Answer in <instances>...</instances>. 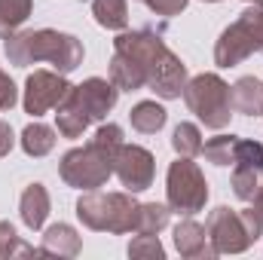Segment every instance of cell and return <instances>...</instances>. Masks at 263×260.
<instances>
[{
    "label": "cell",
    "mask_w": 263,
    "mask_h": 260,
    "mask_svg": "<svg viewBox=\"0 0 263 260\" xmlns=\"http://www.w3.org/2000/svg\"><path fill=\"white\" fill-rule=\"evenodd\" d=\"M245 3H263V0H245Z\"/></svg>",
    "instance_id": "cell-34"
},
{
    "label": "cell",
    "mask_w": 263,
    "mask_h": 260,
    "mask_svg": "<svg viewBox=\"0 0 263 260\" xmlns=\"http://www.w3.org/2000/svg\"><path fill=\"white\" fill-rule=\"evenodd\" d=\"M123 141L126 138L117 123H101L89 144L70 147L59 159V178L73 190H101L114 175V159Z\"/></svg>",
    "instance_id": "cell-2"
},
{
    "label": "cell",
    "mask_w": 263,
    "mask_h": 260,
    "mask_svg": "<svg viewBox=\"0 0 263 260\" xmlns=\"http://www.w3.org/2000/svg\"><path fill=\"white\" fill-rule=\"evenodd\" d=\"M202 3H220V0H202Z\"/></svg>",
    "instance_id": "cell-33"
},
{
    "label": "cell",
    "mask_w": 263,
    "mask_h": 260,
    "mask_svg": "<svg viewBox=\"0 0 263 260\" xmlns=\"http://www.w3.org/2000/svg\"><path fill=\"white\" fill-rule=\"evenodd\" d=\"M260 117H263V114H260Z\"/></svg>",
    "instance_id": "cell-36"
},
{
    "label": "cell",
    "mask_w": 263,
    "mask_h": 260,
    "mask_svg": "<svg viewBox=\"0 0 263 260\" xmlns=\"http://www.w3.org/2000/svg\"><path fill=\"white\" fill-rule=\"evenodd\" d=\"M138 3H144V0H138Z\"/></svg>",
    "instance_id": "cell-35"
},
{
    "label": "cell",
    "mask_w": 263,
    "mask_h": 260,
    "mask_svg": "<svg viewBox=\"0 0 263 260\" xmlns=\"http://www.w3.org/2000/svg\"><path fill=\"white\" fill-rule=\"evenodd\" d=\"M49 211H52V199H49V190L40 181H34V184H28L22 190V196H18V217H22V224L28 230H34V233L43 230Z\"/></svg>",
    "instance_id": "cell-13"
},
{
    "label": "cell",
    "mask_w": 263,
    "mask_h": 260,
    "mask_svg": "<svg viewBox=\"0 0 263 260\" xmlns=\"http://www.w3.org/2000/svg\"><path fill=\"white\" fill-rule=\"evenodd\" d=\"M230 187H233V193L239 196L242 202H251L257 196V190L263 187V165H245V162L233 165Z\"/></svg>",
    "instance_id": "cell-24"
},
{
    "label": "cell",
    "mask_w": 263,
    "mask_h": 260,
    "mask_svg": "<svg viewBox=\"0 0 263 260\" xmlns=\"http://www.w3.org/2000/svg\"><path fill=\"white\" fill-rule=\"evenodd\" d=\"M129 123H132V129L141 132V135H156L168 123V110L159 101H138L129 110Z\"/></svg>",
    "instance_id": "cell-19"
},
{
    "label": "cell",
    "mask_w": 263,
    "mask_h": 260,
    "mask_svg": "<svg viewBox=\"0 0 263 260\" xmlns=\"http://www.w3.org/2000/svg\"><path fill=\"white\" fill-rule=\"evenodd\" d=\"M172 220V208L168 202H141L138 205V220H135V233H162ZM132 233V236H135Z\"/></svg>",
    "instance_id": "cell-22"
},
{
    "label": "cell",
    "mask_w": 263,
    "mask_h": 260,
    "mask_svg": "<svg viewBox=\"0 0 263 260\" xmlns=\"http://www.w3.org/2000/svg\"><path fill=\"white\" fill-rule=\"evenodd\" d=\"M92 15L107 31H126L129 25V0H92Z\"/></svg>",
    "instance_id": "cell-21"
},
{
    "label": "cell",
    "mask_w": 263,
    "mask_h": 260,
    "mask_svg": "<svg viewBox=\"0 0 263 260\" xmlns=\"http://www.w3.org/2000/svg\"><path fill=\"white\" fill-rule=\"evenodd\" d=\"M126 251H129V257H156V260L165 257V248H162L156 233H135V239L129 242Z\"/></svg>",
    "instance_id": "cell-28"
},
{
    "label": "cell",
    "mask_w": 263,
    "mask_h": 260,
    "mask_svg": "<svg viewBox=\"0 0 263 260\" xmlns=\"http://www.w3.org/2000/svg\"><path fill=\"white\" fill-rule=\"evenodd\" d=\"M3 52L6 62L12 67H28L49 62L59 73H73L83 65L86 49L83 40L67 34V31H55V28H37V31H15L3 40Z\"/></svg>",
    "instance_id": "cell-3"
},
{
    "label": "cell",
    "mask_w": 263,
    "mask_h": 260,
    "mask_svg": "<svg viewBox=\"0 0 263 260\" xmlns=\"http://www.w3.org/2000/svg\"><path fill=\"white\" fill-rule=\"evenodd\" d=\"M233 114L242 117H260L263 114V80L257 77H239L233 86Z\"/></svg>",
    "instance_id": "cell-14"
},
{
    "label": "cell",
    "mask_w": 263,
    "mask_h": 260,
    "mask_svg": "<svg viewBox=\"0 0 263 260\" xmlns=\"http://www.w3.org/2000/svg\"><path fill=\"white\" fill-rule=\"evenodd\" d=\"M165 202L172 214L193 217L208 202V181L190 156H178L165 172Z\"/></svg>",
    "instance_id": "cell-7"
},
{
    "label": "cell",
    "mask_w": 263,
    "mask_h": 260,
    "mask_svg": "<svg viewBox=\"0 0 263 260\" xmlns=\"http://www.w3.org/2000/svg\"><path fill=\"white\" fill-rule=\"evenodd\" d=\"M73 92V89H70ZM59 114H55V129L62 138H70V141H77V138H83V132L92 126V120L86 117V110L73 101V95H67L65 101L55 107Z\"/></svg>",
    "instance_id": "cell-18"
},
{
    "label": "cell",
    "mask_w": 263,
    "mask_h": 260,
    "mask_svg": "<svg viewBox=\"0 0 263 260\" xmlns=\"http://www.w3.org/2000/svg\"><path fill=\"white\" fill-rule=\"evenodd\" d=\"M70 89L73 86L65 80V73H59V70H34L25 80L22 107H25V114H31L37 120V117L55 110L67 95H70Z\"/></svg>",
    "instance_id": "cell-8"
},
{
    "label": "cell",
    "mask_w": 263,
    "mask_h": 260,
    "mask_svg": "<svg viewBox=\"0 0 263 260\" xmlns=\"http://www.w3.org/2000/svg\"><path fill=\"white\" fill-rule=\"evenodd\" d=\"M114 49L126 52L135 59V65L141 67L147 89L162 98V101H175L184 95V86L190 80L187 65L181 62L178 52L168 49V43L162 40V34L150 31V28H138V31H120L114 40Z\"/></svg>",
    "instance_id": "cell-1"
},
{
    "label": "cell",
    "mask_w": 263,
    "mask_h": 260,
    "mask_svg": "<svg viewBox=\"0 0 263 260\" xmlns=\"http://www.w3.org/2000/svg\"><path fill=\"white\" fill-rule=\"evenodd\" d=\"M31 254H43V248H34V245L22 242V236L15 233L12 224L9 220H0V260L31 257Z\"/></svg>",
    "instance_id": "cell-26"
},
{
    "label": "cell",
    "mask_w": 263,
    "mask_h": 260,
    "mask_svg": "<svg viewBox=\"0 0 263 260\" xmlns=\"http://www.w3.org/2000/svg\"><path fill=\"white\" fill-rule=\"evenodd\" d=\"M251 55H254V43H251L245 25L236 18L233 25H227L220 31V37L214 43V65L217 67H236V65H242L245 59H251Z\"/></svg>",
    "instance_id": "cell-11"
},
{
    "label": "cell",
    "mask_w": 263,
    "mask_h": 260,
    "mask_svg": "<svg viewBox=\"0 0 263 260\" xmlns=\"http://www.w3.org/2000/svg\"><path fill=\"white\" fill-rule=\"evenodd\" d=\"M251 208H254V214H257V217L263 220V187L257 190V196L251 199Z\"/></svg>",
    "instance_id": "cell-32"
},
{
    "label": "cell",
    "mask_w": 263,
    "mask_h": 260,
    "mask_svg": "<svg viewBox=\"0 0 263 260\" xmlns=\"http://www.w3.org/2000/svg\"><path fill=\"white\" fill-rule=\"evenodd\" d=\"M236 147H239V135H214L202 144V156L205 162L217 165V169H230L236 165Z\"/></svg>",
    "instance_id": "cell-20"
},
{
    "label": "cell",
    "mask_w": 263,
    "mask_h": 260,
    "mask_svg": "<svg viewBox=\"0 0 263 260\" xmlns=\"http://www.w3.org/2000/svg\"><path fill=\"white\" fill-rule=\"evenodd\" d=\"M43 254H55V257H77L80 251H83V239H80V233L70 227V224H52V227H46V233H43Z\"/></svg>",
    "instance_id": "cell-15"
},
{
    "label": "cell",
    "mask_w": 263,
    "mask_h": 260,
    "mask_svg": "<svg viewBox=\"0 0 263 260\" xmlns=\"http://www.w3.org/2000/svg\"><path fill=\"white\" fill-rule=\"evenodd\" d=\"M107 73H110L107 80H110L120 92H141V89H147L141 67L135 65V59H129V55H126V52H120V49H114Z\"/></svg>",
    "instance_id": "cell-16"
},
{
    "label": "cell",
    "mask_w": 263,
    "mask_h": 260,
    "mask_svg": "<svg viewBox=\"0 0 263 260\" xmlns=\"http://www.w3.org/2000/svg\"><path fill=\"white\" fill-rule=\"evenodd\" d=\"M205 233H208V242L217 251V257L220 254H242L263 236V220L254 214V208L217 205L205 220Z\"/></svg>",
    "instance_id": "cell-5"
},
{
    "label": "cell",
    "mask_w": 263,
    "mask_h": 260,
    "mask_svg": "<svg viewBox=\"0 0 263 260\" xmlns=\"http://www.w3.org/2000/svg\"><path fill=\"white\" fill-rule=\"evenodd\" d=\"M18 144H22V150H25L28 156L43 159V156H49V153L55 150V144H59V129H52V126L34 120V123H28V126L22 129Z\"/></svg>",
    "instance_id": "cell-17"
},
{
    "label": "cell",
    "mask_w": 263,
    "mask_h": 260,
    "mask_svg": "<svg viewBox=\"0 0 263 260\" xmlns=\"http://www.w3.org/2000/svg\"><path fill=\"white\" fill-rule=\"evenodd\" d=\"M202 129H199L196 123H178L175 132H172V150L178 153V156H190V159H196L202 156Z\"/></svg>",
    "instance_id": "cell-25"
},
{
    "label": "cell",
    "mask_w": 263,
    "mask_h": 260,
    "mask_svg": "<svg viewBox=\"0 0 263 260\" xmlns=\"http://www.w3.org/2000/svg\"><path fill=\"white\" fill-rule=\"evenodd\" d=\"M73 101L86 110V117L92 120V123H104L107 120V114L117 107V101H120V89L110 83V80H104V77H89V80H83L80 86H73Z\"/></svg>",
    "instance_id": "cell-10"
},
{
    "label": "cell",
    "mask_w": 263,
    "mask_h": 260,
    "mask_svg": "<svg viewBox=\"0 0 263 260\" xmlns=\"http://www.w3.org/2000/svg\"><path fill=\"white\" fill-rule=\"evenodd\" d=\"M114 175L120 178V184L129 193H141V190L153 187L156 156L141 144H126L123 141V147L117 150V159H114Z\"/></svg>",
    "instance_id": "cell-9"
},
{
    "label": "cell",
    "mask_w": 263,
    "mask_h": 260,
    "mask_svg": "<svg viewBox=\"0 0 263 260\" xmlns=\"http://www.w3.org/2000/svg\"><path fill=\"white\" fill-rule=\"evenodd\" d=\"M239 22L245 25L251 43H254V52L263 55V3H248L245 12H239Z\"/></svg>",
    "instance_id": "cell-27"
},
{
    "label": "cell",
    "mask_w": 263,
    "mask_h": 260,
    "mask_svg": "<svg viewBox=\"0 0 263 260\" xmlns=\"http://www.w3.org/2000/svg\"><path fill=\"white\" fill-rule=\"evenodd\" d=\"M138 199L129 190H83L77 199V217L83 227L95 230V233H117L126 236L135 233V220H138Z\"/></svg>",
    "instance_id": "cell-4"
},
{
    "label": "cell",
    "mask_w": 263,
    "mask_h": 260,
    "mask_svg": "<svg viewBox=\"0 0 263 260\" xmlns=\"http://www.w3.org/2000/svg\"><path fill=\"white\" fill-rule=\"evenodd\" d=\"M15 104H18V89H15V83H12V77L0 67V114L12 110Z\"/></svg>",
    "instance_id": "cell-29"
},
{
    "label": "cell",
    "mask_w": 263,
    "mask_h": 260,
    "mask_svg": "<svg viewBox=\"0 0 263 260\" xmlns=\"http://www.w3.org/2000/svg\"><path fill=\"white\" fill-rule=\"evenodd\" d=\"M172 239H175L178 254L187 257V260H214L217 257V251H214L211 242H208L205 224H199V220H193V217H184V220L175 227Z\"/></svg>",
    "instance_id": "cell-12"
},
{
    "label": "cell",
    "mask_w": 263,
    "mask_h": 260,
    "mask_svg": "<svg viewBox=\"0 0 263 260\" xmlns=\"http://www.w3.org/2000/svg\"><path fill=\"white\" fill-rule=\"evenodd\" d=\"M184 101L205 129L223 132L233 120V92L220 73L205 70V73L190 77L184 86Z\"/></svg>",
    "instance_id": "cell-6"
},
{
    "label": "cell",
    "mask_w": 263,
    "mask_h": 260,
    "mask_svg": "<svg viewBox=\"0 0 263 260\" xmlns=\"http://www.w3.org/2000/svg\"><path fill=\"white\" fill-rule=\"evenodd\" d=\"M15 147V132L6 120H0V156H9Z\"/></svg>",
    "instance_id": "cell-31"
},
{
    "label": "cell",
    "mask_w": 263,
    "mask_h": 260,
    "mask_svg": "<svg viewBox=\"0 0 263 260\" xmlns=\"http://www.w3.org/2000/svg\"><path fill=\"white\" fill-rule=\"evenodd\" d=\"M144 3H147V9H150L153 15L172 18V15H181V12L187 9V3H190V0H144Z\"/></svg>",
    "instance_id": "cell-30"
},
{
    "label": "cell",
    "mask_w": 263,
    "mask_h": 260,
    "mask_svg": "<svg viewBox=\"0 0 263 260\" xmlns=\"http://www.w3.org/2000/svg\"><path fill=\"white\" fill-rule=\"evenodd\" d=\"M34 12V0H0V40L15 34Z\"/></svg>",
    "instance_id": "cell-23"
}]
</instances>
